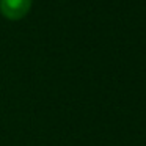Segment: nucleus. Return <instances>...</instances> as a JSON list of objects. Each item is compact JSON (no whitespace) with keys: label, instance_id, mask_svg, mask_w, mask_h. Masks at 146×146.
I'll list each match as a JSON object with an SVG mask.
<instances>
[{"label":"nucleus","instance_id":"obj_1","mask_svg":"<svg viewBox=\"0 0 146 146\" xmlns=\"http://www.w3.org/2000/svg\"><path fill=\"white\" fill-rule=\"evenodd\" d=\"M32 0H0V13L10 21H19L29 14Z\"/></svg>","mask_w":146,"mask_h":146}]
</instances>
